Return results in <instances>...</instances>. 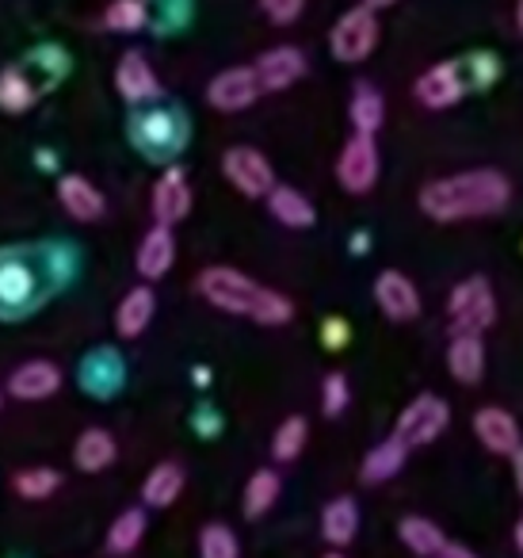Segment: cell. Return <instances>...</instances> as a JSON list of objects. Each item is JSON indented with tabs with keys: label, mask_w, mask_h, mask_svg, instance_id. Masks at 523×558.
<instances>
[{
	"label": "cell",
	"mask_w": 523,
	"mask_h": 558,
	"mask_svg": "<svg viewBox=\"0 0 523 558\" xmlns=\"http://www.w3.org/2000/svg\"><path fill=\"white\" fill-rule=\"evenodd\" d=\"M447 425H451V405L439 395H416L393 421V436H401L409 448H428L447 433Z\"/></svg>",
	"instance_id": "cell-7"
},
{
	"label": "cell",
	"mask_w": 523,
	"mask_h": 558,
	"mask_svg": "<svg viewBox=\"0 0 523 558\" xmlns=\"http://www.w3.org/2000/svg\"><path fill=\"white\" fill-rule=\"evenodd\" d=\"M199 295L207 299L215 311L222 314H238V318H248L256 326H287L294 318V303L279 291L256 283L253 276L238 268H226V264H215V268H203L199 279H195Z\"/></svg>",
	"instance_id": "cell-2"
},
{
	"label": "cell",
	"mask_w": 523,
	"mask_h": 558,
	"mask_svg": "<svg viewBox=\"0 0 523 558\" xmlns=\"http://www.w3.org/2000/svg\"><path fill=\"white\" fill-rule=\"evenodd\" d=\"M474 436L482 440L485 451H492V456L512 459L515 451L523 448L520 421H515L508 410H500V405H482V410L474 413Z\"/></svg>",
	"instance_id": "cell-14"
},
{
	"label": "cell",
	"mask_w": 523,
	"mask_h": 558,
	"mask_svg": "<svg viewBox=\"0 0 523 558\" xmlns=\"http://www.w3.org/2000/svg\"><path fill=\"white\" fill-rule=\"evenodd\" d=\"M375 303H378V311H382L390 322L421 318V291H416L413 279H409L405 271H398V268L378 271V279H375Z\"/></svg>",
	"instance_id": "cell-12"
},
{
	"label": "cell",
	"mask_w": 523,
	"mask_h": 558,
	"mask_svg": "<svg viewBox=\"0 0 523 558\" xmlns=\"http://www.w3.org/2000/svg\"><path fill=\"white\" fill-rule=\"evenodd\" d=\"M378 172H382V157H378L375 134H360L355 131L352 138L344 142L337 157V180L344 192L352 195H367L370 187L378 184Z\"/></svg>",
	"instance_id": "cell-8"
},
{
	"label": "cell",
	"mask_w": 523,
	"mask_h": 558,
	"mask_svg": "<svg viewBox=\"0 0 523 558\" xmlns=\"http://www.w3.org/2000/svg\"><path fill=\"white\" fill-rule=\"evenodd\" d=\"M260 93L264 88H260V77H256V65H233V70H222L207 85V104L215 111L233 116V111L253 108Z\"/></svg>",
	"instance_id": "cell-10"
},
{
	"label": "cell",
	"mask_w": 523,
	"mask_h": 558,
	"mask_svg": "<svg viewBox=\"0 0 523 558\" xmlns=\"http://www.w3.org/2000/svg\"><path fill=\"white\" fill-rule=\"evenodd\" d=\"M222 177L238 187L245 199H268L276 187V169L271 161L253 146H233L222 154Z\"/></svg>",
	"instance_id": "cell-9"
},
{
	"label": "cell",
	"mask_w": 523,
	"mask_h": 558,
	"mask_svg": "<svg viewBox=\"0 0 523 558\" xmlns=\"http://www.w3.org/2000/svg\"><path fill=\"white\" fill-rule=\"evenodd\" d=\"M363 4H367V9H390V4H398V0H363Z\"/></svg>",
	"instance_id": "cell-45"
},
{
	"label": "cell",
	"mask_w": 523,
	"mask_h": 558,
	"mask_svg": "<svg viewBox=\"0 0 523 558\" xmlns=\"http://www.w3.org/2000/svg\"><path fill=\"white\" fill-rule=\"evenodd\" d=\"M123 379H126V367H123V356L115 349H93L77 367V383L85 395L93 398H111L123 390Z\"/></svg>",
	"instance_id": "cell-15"
},
{
	"label": "cell",
	"mask_w": 523,
	"mask_h": 558,
	"mask_svg": "<svg viewBox=\"0 0 523 558\" xmlns=\"http://www.w3.org/2000/svg\"><path fill=\"white\" fill-rule=\"evenodd\" d=\"M512 478H515V489H520V497H523V448L512 456Z\"/></svg>",
	"instance_id": "cell-43"
},
{
	"label": "cell",
	"mask_w": 523,
	"mask_h": 558,
	"mask_svg": "<svg viewBox=\"0 0 523 558\" xmlns=\"http://www.w3.org/2000/svg\"><path fill=\"white\" fill-rule=\"evenodd\" d=\"M146 539V512L142 509H123L108 527V550L111 555H131L138 543Z\"/></svg>",
	"instance_id": "cell-32"
},
{
	"label": "cell",
	"mask_w": 523,
	"mask_h": 558,
	"mask_svg": "<svg viewBox=\"0 0 523 558\" xmlns=\"http://www.w3.org/2000/svg\"><path fill=\"white\" fill-rule=\"evenodd\" d=\"M405 459H409V444L401 440V436H386L382 444H375V448L363 456L360 478L367 482V486H382V482L398 478V474L405 471Z\"/></svg>",
	"instance_id": "cell-21"
},
{
	"label": "cell",
	"mask_w": 523,
	"mask_h": 558,
	"mask_svg": "<svg viewBox=\"0 0 523 558\" xmlns=\"http://www.w3.org/2000/svg\"><path fill=\"white\" fill-rule=\"evenodd\" d=\"M462 73H466L470 88H489L492 81L500 77V62L492 54H470L466 62H462Z\"/></svg>",
	"instance_id": "cell-38"
},
{
	"label": "cell",
	"mask_w": 523,
	"mask_h": 558,
	"mask_svg": "<svg viewBox=\"0 0 523 558\" xmlns=\"http://www.w3.org/2000/svg\"><path fill=\"white\" fill-rule=\"evenodd\" d=\"M58 486H62V474L54 466H24V471L12 474V489L24 501H47Z\"/></svg>",
	"instance_id": "cell-34"
},
{
	"label": "cell",
	"mask_w": 523,
	"mask_h": 558,
	"mask_svg": "<svg viewBox=\"0 0 523 558\" xmlns=\"http://www.w3.org/2000/svg\"><path fill=\"white\" fill-rule=\"evenodd\" d=\"M515 27H520V35H523V0H515Z\"/></svg>",
	"instance_id": "cell-48"
},
{
	"label": "cell",
	"mask_w": 523,
	"mask_h": 558,
	"mask_svg": "<svg viewBox=\"0 0 523 558\" xmlns=\"http://www.w3.org/2000/svg\"><path fill=\"white\" fill-rule=\"evenodd\" d=\"M268 210H271V218H276L279 226H287V230H309V226L317 222V207L291 184L271 187Z\"/></svg>",
	"instance_id": "cell-24"
},
{
	"label": "cell",
	"mask_w": 523,
	"mask_h": 558,
	"mask_svg": "<svg viewBox=\"0 0 523 558\" xmlns=\"http://www.w3.org/2000/svg\"><path fill=\"white\" fill-rule=\"evenodd\" d=\"M195 428H199V433H218V428H222V421L215 417V413H199V417H195Z\"/></svg>",
	"instance_id": "cell-42"
},
{
	"label": "cell",
	"mask_w": 523,
	"mask_h": 558,
	"mask_svg": "<svg viewBox=\"0 0 523 558\" xmlns=\"http://www.w3.org/2000/svg\"><path fill=\"white\" fill-rule=\"evenodd\" d=\"M0 405H4V395H0Z\"/></svg>",
	"instance_id": "cell-50"
},
{
	"label": "cell",
	"mask_w": 523,
	"mask_h": 558,
	"mask_svg": "<svg viewBox=\"0 0 523 558\" xmlns=\"http://www.w3.org/2000/svg\"><path fill=\"white\" fill-rule=\"evenodd\" d=\"M348 337H352V329H348L344 318H337V314H332V318H325V326H321V344H325V349L340 352L348 344Z\"/></svg>",
	"instance_id": "cell-40"
},
{
	"label": "cell",
	"mask_w": 523,
	"mask_h": 558,
	"mask_svg": "<svg viewBox=\"0 0 523 558\" xmlns=\"http://www.w3.org/2000/svg\"><path fill=\"white\" fill-rule=\"evenodd\" d=\"M184 466L180 463H157L154 471L146 474V482H142V501L149 505V509H172V505L180 501V494H184Z\"/></svg>",
	"instance_id": "cell-26"
},
{
	"label": "cell",
	"mask_w": 523,
	"mask_h": 558,
	"mask_svg": "<svg viewBox=\"0 0 523 558\" xmlns=\"http://www.w3.org/2000/svg\"><path fill=\"white\" fill-rule=\"evenodd\" d=\"M177 264V238H172V226L157 222L154 230L142 238L138 256H134V268H138L142 279H161L172 271Z\"/></svg>",
	"instance_id": "cell-20"
},
{
	"label": "cell",
	"mask_w": 523,
	"mask_h": 558,
	"mask_svg": "<svg viewBox=\"0 0 523 558\" xmlns=\"http://www.w3.org/2000/svg\"><path fill=\"white\" fill-rule=\"evenodd\" d=\"M431 558H477V555H474L470 547H462V543H451V539H447L443 547H439Z\"/></svg>",
	"instance_id": "cell-41"
},
{
	"label": "cell",
	"mask_w": 523,
	"mask_h": 558,
	"mask_svg": "<svg viewBox=\"0 0 523 558\" xmlns=\"http://www.w3.org/2000/svg\"><path fill=\"white\" fill-rule=\"evenodd\" d=\"M515 550H520V558H523V517L515 520Z\"/></svg>",
	"instance_id": "cell-44"
},
{
	"label": "cell",
	"mask_w": 523,
	"mask_h": 558,
	"mask_svg": "<svg viewBox=\"0 0 523 558\" xmlns=\"http://www.w3.org/2000/svg\"><path fill=\"white\" fill-rule=\"evenodd\" d=\"M378 47V16L375 9H367V4H360V9H348L344 16L332 24L329 32V50L337 62L344 65H360L367 62L370 54H375Z\"/></svg>",
	"instance_id": "cell-6"
},
{
	"label": "cell",
	"mask_w": 523,
	"mask_h": 558,
	"mask_svg": "<svg viewBox=\"0 0 523 558\" xmlns=\"http://www.w3.org/2000/svg\"><path fill=\"white\" fill-rule=\"evenodd\" d=\"M279 494H283V478H279V471L260 466V471H253V478L245 482V501H241V509H245L248 520H260L264 512L276 509Z\"/></svg>",
	"instance_id": "cell-29"
},
{
	"label": "cell",
	"mask_w": 523,
	"mask_h": 558,
	"mask_svg": "<svg viewBox=\"0 0 523 558\" xmlns=\"http://www.w3.org/2000/svg\"><path fill=\"white\" fill-rule=\"evenodd\" d=\"M149 207H154V218L161 226H177L192 215V184H187V172L180 169V165H169V169L157 177Z\"/></svg>",
	"instance_id": "cell-13"
},
{
	"label": "cell",
	"mask_w": 523,
	"mask_h": 558,
	"mask_svg": "<svg viewBox=\"0 0 523 558\" xmlns=\"http://www.w3.org/2000/svg\"><path fill=\"white\" fill-rule=\"evenodd\" d=\"M447 314H451V329L454 333H477L497 322V295H492L489 279L485 276H466L451 288L447 299Z\"/></svg>",
	"instance_id": "cell-5"
},
{
	"label": "cell",
	"mask_w": 523,
	"mask_h": 558,
	"mask_svg": "<svg viewBox=\"0 0 523 558\" xmlns=\"http://www.w3.org/2000/svg\"><path fill=\"white\" fill-rule=\"evenodd\" d=\"M466 88L470 85H466V73H462V62H439L416 77L413 96L428 111H447L466 96Z\"/></svg>",
	"instance_id": "cell-11"
},
{
	"label": "cell",
	"mask_w": 523,
	"mask_h": 558,
	"mask_svg": "<svg viewBox=\"0 0 523 558\" xmlns=\"http://www.w3.org/2000/svg\"><path fill=\"white\" fill-rule=\"evenodd\" d=\"M195 383H199V387H207V383H210V372H207V367H195Z\"/></svg>",
	"instance_id": "cell-47"
},
{
	"label": "cell",
	"mask_w": 523,
	"mask_h": 558,
	"mask_svg": "<svg viewBox=\"0 0 523 558\" xmlns=\"http://www.w3.org/2000/svg\"><path fill=\"white\" fill-rule=\"evenodd\" d=\"M104 24L108 32H119V35H134L149 24V9L146 0H111L108 12H104Z\"/></svg>",
	"instance_id": "cell-35"
},
{
	"label": "cell",
	"mask_w": 523,
	"mask_h": 558,
	"mask_svg": "<svg viewBox=\"0 0 523 558\" xmlns=\"http://www.w3.org/2000/svg\"><path fill=\"white\" fill-rule=\"evenodd\" d=\"M260 9H264V16H268L271 24L287 27V24H294V20L302 16L306 0H260Z\"/></svg>",
	"instance_id": "cell-39"
},
{
	"label": "cell",
	"mask_w": 523,
	"mask_h": 558,
	"mask_svg": "<svg viewBox=\"0 0 523 558\" xmlns=\"http://www.w3.org/2000/svg\"><path fill=\"white\" fill-rule=\"evenodd\" d=\"M154 314H157L154 288H131L115 306V333L123 337V341H134V337H142L149 329Z\"/></svg>",
	"instance_id": "cell-22"
},
{
	"label": "cell",
	"mask_w": 523,
	"mask_h": 558,
	"mask_svg": "<svg viewBox=\"0 0 523 558\" xmlns=\"http://www.w3.org/2000/svg\"><path fill=\"white\" fill-rule=\"evenodd\" d=\"M398 535H401V543L421 558H431L447 543V535L439 532V524L428 517H405L398 524Z\"/></svg>",
	"instance_id": "cell-31"
},
{
	"label": "cell",
	"mask_w": 523,
	"mask_h": 558,
	"mask_svg": "<svg viewBox=\"0 0 523 558\" xmlns=\"http://www.w3.org/2000/svg\"><path fill=\"white\" fill-rule=\"evenodd\" d=\"M199 558H241V543H238V535H233V527H226V524L203 527Z\"/></svg>",
	"instance_id": "cell-36"
},
{
	"label": "cell",
	"mask_w": 523,
	"mask_h": 558,
	"mask_svg": "<svg viewBox=\"0 0 523 558\" xmlns=\"http://www.w3.org/2000/svg\"><path fill=\"white\" fill-rule=\"evenodd\" d=\"M352 402V390H348V379L340 372H329L321 383V413L325 417H340Z\"/></svg>",
	"instance_id": "cell-37"
},
{
	"label": "cell",
	"mask_w": 523,
	"mask_h": 558,
	"mask_svg": "<svg viewBox=\"0 0 523 558\" xmlns=\"http://www.w3.org/2000/svg\"><path fill=\"white\" fill-rule=\"evenodd\" d=\"M306 440H309V425L306 417H287L283 425L276 428V436H271V459L276 463H294V459L306 451Z\"/></svg>",
	"instance_id": "cell-33"
},
{
	"label": "cell",
	"mask_w": 523,
	"mask_h": 558,
	"mask_svg": "<svg viewBox=\"0 0 523 558\" xmlns=\"http://www.w3.org/2000/svg\"><path fill=\"white\" fill-rule=\"evenodd\" d=\"M62 390V367L50 360H27L9 375V395L20 402H42Z\"/></svg>",
	"instance_id": "cell-18"
},
{
	"label": "cell",
	"mask_w": 523,
	"mask_h": 558,
	"mask_svg": "<svg viewBox=\"0 0 523 558\" xmlns=\"http://www.w3.org/2000/svg\"><path fill=\"white\" fill-rule=\"evenodd\" d=\"M35 100H39V85H35L20 65L0 70V111H9V116H24V111L35 108Z\"/></svg>",
	"instance_id": "cell-28"
},
{
	"label": "cell",
	"mask_w": 523,
	"mask_h": 558,
	"mask_svg": "<svg viewBox=\"0 0 523 558\" xmlns=\"http://www.w3.org/2000/svg\"><path fill=\"white\" fill-rule=\"evenodd\" d=\"M115 88L126 104H149L161 96V81H157L154 65L146 62V54L138 50H126L115 65Z\"/></svg>",
	"instance_id": "cell-17"
},
{
	"label": "cell",
	"mask_w": 523,
	"mask_h": 558,
	"mask_svg": "<svg viewBox=\"0 0 523 558\" xmlns=\"http://www.w3.org/2000/svg\"><path fill=\"white\" fill-rule=\"evenodd\" d=\"M256 77L264 93H283L294 81L306 77V54L299 47H271L256 58Z\"/></svg>",
	"instance_id": "cell-16"
},
{
	"label": "cell",
	"mask_w": 523,
	"mask_h": 558,
	"mask_svg": "<svg viewBox=\"0 0 523 558\" xmlns=\"http://www.w3.org/2000/svg\"><path fill=\"white\" fill-rule=\"evenodd\" d=\"M360 532V509H355L352 497H332L321 512V535L329 547H348Z\"/></svg>",
	"instance_id": "cell-27"
},
{
	"label": "cell",
	"mask_w": 523,
	"mask_h": 558,
	"mask_svg": "<svg viewBox=\"0 0 523 558\" xmlns=\"http://www.w3.org/2000/svg\"><path fill=\"white\" fill-rule=\"evenodd\" d=\"M115 456H119V444L108 428H85V433L77 436V444H73V466L85 474L108 471V466L115 463Z\"/></svg>",
	"instance_id": "cell-25"
},
{
	"label": "cell",
	"mask_w": 523,
	"mask_h": 558,
	"mask_svg": "<svg viewBox=\"0 0 523 558\" xmlns=\"http://www.w3.org/2000/svg\"><path fill=\"white\" fill-rule=\"evenodd\" d=\"M325 558H344V555H340V550H329V555H325Z\"/></svg>",
	"instance_id": "cell-49"
},
{
	"label": "cell",
	"mask_w": 523,
	"mask_h": 558,
	"mask_svg": "<svg viewBox=\"0 0 523 558\" xmlns=\"http://www.w3.org/2000/svg\"><path fill=\"white\" fill-rule=\"evenodd\" d=\"M512 184L497 169H466L439 177L421 187V210L431 222H470V218H489L508 207Z\"/></svg>",
	"instance_id": "cell-1"
},
{
	"label": "cell",
	"mask_w": 523,
	"mask_h": 558,
	"mask_svg": "<svg viewBox=\"0 0 523 558\" xmlns=\"http://www.w3.org/2000/svg\"><path fill=\"white\" fill-rule=\"evenodd\" d=\"M131 142L149 161H172L187 146V119L177 108H146L131 119Z\"/></svg>",
	"instance_id": "cell-4"
},
{
	"label": "cell",
	"mask_w": 523,
	"mask_h": 558,
	"mask_svg": "<svg viewBox=\"0 0 523 558\" xmlns=\"http://www.w3.org/2000/svg\"><path fill=\"white\" fill-rule=\"evenodd\" d=\"M58 203H62L65 215L77 218V222H96V218H104V210H108L104 192L88 177H81V172H70V177L58 180Z\"/></svg>",
	"instance_id": "cell-19"
},
{
	"label": "cell",
	"mask_w": 523,
	"mask_h": 558,
	"mask_svg": "<svg viewBox=\"0 0 523 558\" xmlns=\"http://www.w3.org/2000/svg\"><path fill=\"white\" fill-rule=\"evenodd\" d=\"M352 248H355V253H363V248H367V233H355V238H352Z\"/></svg>",
	"instance_id": "cell-46"
},
{
	"label": "cell",
	"mask_w": 523,
	"mask_h": 558,
	"mask_svg": "<svg viewBox=\"0 0 523 558\" xmlns=\"http://www.w3.org/2000/svg\"><path fill=\"white\" fill-rule=\"evenodd\" d=\"M447 372H451L454 383L462 387H474L485 375V344L477 333H454L451 349H447Z\"/></svg>",
	"instance_id": "cell-23"
},
{
	"label": "cell",
	"mask_w": 523,
	"mask_h": 558,
	"mask_svg": "<svg viewBox=\"0 0 523 558\" xmlns=\"http://www.w3.org/2000/svg\"><path fill=\"white\" fill-rule=\"evenodd\" d=\"M62 283L32 253H0V318H24Z\"/></svg>",
	"instance_id": "cell-3"
},
{
	"label": "cell",
	"mask_w": 523,
	"mask_h": 558,
	"mask_svg": "<svg viewBox=\"0 0 523 558\" xmlns=\"http://www.w3.org/2000/svg\"><path fill=\"white\" fill-rule=\"evenodd\" d=\"M348 119L360 134H378L386 119V104H382V93L370 85H355L352 93V104H348Z\"/></svg>",
	"instance_id": "cell-30"
}]
</instances>
